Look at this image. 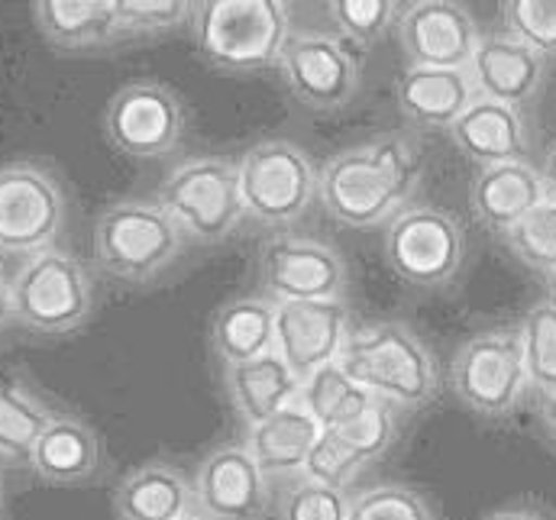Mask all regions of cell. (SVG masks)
Here are the masks:
<instances>
[{"instance_id": "23", "label": "cell", "mask_w": 556, "mask_h": 520, "mask_svg": "<svg viewBox=\"0 0 556 520\" xmlns=\"http://www.w3.org/2000/svg\"><path fill=\"white\" fill-rule=\"evenodd\" d=\"M117 520H181L198 511L191 479L172 462H142L114 492Z\"/></svg>"}, {"instance_id": "37", "label": "cell", "mask_w": 556, "mask_h": 520, "mask_svg": "<svg viewBox=\"0 0 556 520\" xmlns=\"http://www.w3.org/2000/svg\"><path fill=\"white\" fill-rule=\"evenodd\" d=\"M485 520H551L544 511L538 508H528V505H515V508H502L495 515H489Z\"/></svg>"}, {"instance_id": "42", "label": "cell", "mask_w": 556, "mask_h": 520, "mask_svg": "<svg viewBox=\"0 0 556 520\" xmlns=\"http://www.w3.org/2000/svg\"><path fill=\"white\" fill-rule=\"evenodd\" d=\"M181 520H207V518H204V515H198V511H194V515H188V518H181Z\"/></svg>"}, {"instance_id": "12", "label": "cell", "mask_w": 556, "mask_h": 520, "mask_svg": "<svg viewBox=\"0 0 556 520\" xmlns=\"http://www.w3.org/2000/svg\"><path fill=\"white\" fill-rule=\"evenodd\" d=\"M260 281L269 301H337L346 291L343 256L301 233H276L260 250Z\"/></svg>"}, {"instance_id": "36", "label": "cell", "mask_w": 556, "mask_h": 520, "mask_svg": "<svg viewBox=\"0 0 556 520\" xmlns=\"http://www.w3.org/2000/svg\"><path fill=\"white\" fill-rule=\"evenodd\" d=\"M350 495L317 485L311 479H298L278 498V520H346Z\"/></svg>"}, {"instance_id": "31", "label": "cell", "mask_w": 556, "mask_h": 520, "mask_svg": "<svg viewBox=\"0 0 556 520\" xmlns=\"http://www.w3.org/2000/svg\"><path fill=\"white\" fill-rule=\"evenodd\" d=\"M505 246L525 268L551 278L556 271V198L534 207L508 237Z\"/></svg>"}, {"instance_id": "16", "label": "cell", "mask_w": 556, "mask_h": 520, "mask_svg": "<svg viewBox=\"0 0 556 520\" xmlns=\"http://www.w3.org/2000/svg\"><path fill=\"white\" fill-rule=\"evenodd\" d=\"M191 485L198 515L207 520H260L269 505V482L243 443L211 449Z\"/></svg>"}, {"instance_id": "35", "label": "cell", "mask_w": 556, "mask_h": 520, "mask_svg": "<svg viewBox=\"0 0 556 520\" xmlns=\"http://www.w3.org/2000/svg\"><path fill=\"white\" fill-rule=\"evenodd\" d=\"M502 20L505 33L544 59L556 55V0H508L502 3Z\"/></svg>"}, {"instance_id": "26", "label": "cell", "mask_w": 556, "mask_h": 520, "mask_svg": "<svg viewBox=\"0 0 556 520\" xmlns=\"http://www.w3.org/2000/svg\"><path fill=\"white\" fill-rule=\"evenodd\" d=\"M211 346L224 366L276 353V301L237 297L214 314Z\"/></svg>"}, {"instance_id": "43", "label": "cell", "mask_w": 556, "mask_h": 520, "mask_svg": "<svg viewBox=\"0 0 556 520\" xmlns=\"http://www.w3.org/2000/svg\"><path fill=\"white\" fill-rule=\"evenodd\" d=\"M0 511H3V489H0Z\"/></svg>"}, {"instance_id": "4", "label": "cell", "mask_w": 556, "mask_h": 520, "mask_svg": "<svg viewBox=\"0 0 556 520\" xmlns=\"http://www.w3.org/2000/svg\"><path fill=\"white\" fill-rule=\"evenodd\" d=\"M159 207L181 227L188 243L217 246L243 224L237 158L194 155L178 162L159 185Z\"/></svg>"}, {"instance_id": "29", "label": "cell", "mask_w": 556, "mask_h": 520, "mask_svg": "<svg viewBox=\"0 0 556 520\" xmlns=\"http://www.w3.org/2000/svg\"><path fill=\"white\" fill-rule=\"evenodd\" d=\"M521 337V353H525V369L531 391L544 397L556 394V304L538 301L518 324Z\"/></svg>"}, {"instance_id": "40", "label": "cell", "mask_w": 556, "mask_h": 520, "mask_svg": "<svg viewBox=\"0 0 556 520\" xmlns=\"http://www.w3.org/2000/svg\"><path fill=\"white\" fill-rule=\"evenodd\" d=\"M541 427H544L547 440L556 446V394L541 401Z\"/></svg>"}, {"instance_id": "10", "label": "cell", "mask_w": 556, "mask_h": 520, "mask_svg": "<svg viewBox=\"0 0 556 520\" xmlns=\"http://www.w3.org/2000/svg\"><path fill=\"white\" fill-rule=\"evenodd\" d=\"M386 262L412 288H443L466 262L463 224L433 204H412L386 227Z\"/></svg>"}, {"instance_id": "13", "label": "cell", "mask_w": 556, "mask_h": 520, "mask_svg": "<svg viewBox=\"0 0 556 520\" xmlns=\"http://www.w3.org/2000/svg\"><path fill=\"white\" fill-rule=\"evenodd\" d=\"M104 132L134 158L168 155L185 132L181 101L159 81H130L111 98L104 111Z\"/></svg>"}, {"instance_id": "15", "label": "cell", "mask_w": 556, "mask_h": 520, "mask_svg": "<svg viewBox=\"0 0 556 520\" xmlns=\"http://www.w3.org/2000/svg\"><path fill=\"white\" fill-rule=\"evenodd\" d=\"M350 333L353 320L343 297L276 304V353L301 382L340 363Z\"/></svg>"}, {"instance_id": "11", "label": "cell", "mask_w": 556, "mask_h": 520, "mask_svg": "<svg viewBox=\"0 0 556 520\" xmlns=\"http://www.w3.org/2000/svg\"><path fill=\"white\" fill-rule=\"evenodd\" d=\"M278 72L291 98L320 114L350 104L363 81V65L356 52L343 39L320 29L291 33L281 49Z\"/></svg>"}, {"instance_id": "18", "label": "cell", "mask_w": 556, "mask_h": 520, "mask_svg": "<svg viewBox=\"0 0 556 520\" xmlns=\"http://www.w3.org/2000/svg\"><path fill=\"white\" fill-rule=\"evenodd\" d=\"M544 201H547V188L541 168L531 162H505V165L479 168L469 185L472 217L502 240Z\"/></svg>"}, {"instance_id": "5", "label": "cell", "mask_w": 556, "mask_h": 520, "mask_svg": "<svg viewBox=\"0 0 556 520\" xmlns=\"http://www.w3.org/2000/svg\"><path fill=\"white\" fill-rule=\"evenodd\" d=\"M181 227L159 201H117L94 224V262L111 278L146 284L168 271L185 253Z\"/></svg>"}, {"instance_id": "14", "label": "cell", "mask_w": 556, "mask_h": 520, "mask_svg": "<svg viewBox=\"0 0 556 520\" xmlns=\"http://www.w3.org/2000/svg\"><path fill=\"white\" fill-rule=\"evenodd\" d=\"M395 29L412 68H469L482 39L476 16L453 0L405 3Z\"/></svg>"}, {"instance_id": "24", "label": "cell", "mask_w": 556, "mask_h": 520, "mask_svg": "<svg viewBox=\"0 0 556 520\" xmlns=\"http://www.w3.org/2000/svg\"><path fill=\"white\" fill-rule=\"evenodd\" d=\"M224 389L247 427L269 420L273 414L298 404L301 379L285 366L278 353H266L250 363L224 366Z\"/></svg>"}, {"instance_id": "7", "label": "cell", "mask_w": 556, "mask_h": 520, "mask_svg": "<svg viewBox=\"0 0 556 520\" xmlns=\"http://www.w3.org/2000/svg\"><path fill=\"white\" fill-rule=\"evenodd\" d=\"M450 389L482 420L511 417L531 391L518 327L472 333L450 363Z\"/></svg>"}, {"instance_id": "22", "label": "cell", "mask_w": 556, "mask_h": 520, "mask_svg": "<svg viewBox=\"0 0 556 520\" xmlns=\"http://www.w3.org/2000/svg\"><path fill=\"white\" fill-rule=\"evenodd\" d=\"M33 16L49 46L62 52H91L124 42L114 0H39Z\"/></svg>"}, {"instance_id": "34", "label": "cell", "mask_w": 556, "mask_h": 520, "mask_svg": "<svg viewBox=\"0 0 556 520\" xmlns=\"http://www.w3.org/2000/svg\"><path fill=\"white\" fill-rule=\"evenodd\" d=\"M114 10L127 39H146V36H168L181 29L191 20L194 3L188 0H114Z\"/></svg>"}, {"instance_id": "38", "label": "cell", "mask_w": 556, "mask_h": 520, "mask_svg": "<svg viewBox=\"0 0 556 520\" xmlns=\"http://www.w3.org/2000/svg\"><path fill=\"white\" fill-rule=\"evenodd\" d=\"M541 178H544L547 198H556V139H554V145L547 149V155H544V165H541Z\"/></svg>"}, {"instance_id": "39", "label": "cell", "mask_w": 556, "mask_h": 520, "mask_svg": "<svg viewBox=\"0 0 556 520\" xmlns=\"http://www.w3.org/2000/svg\"><path fill=\"white\" fill-rule=\"evenodd\" d=\"M13 324V294H10V281L0 271V330H7Z\"/></svg>"}, {"instance_id": "25", "label": "cell", "mask_w": 556, "mask_h": 520, "mask_svg": "<svg viewBox=\"0 0 556 520\" xmlns=\"http://www.w3.org/2000/svg\"><path fill=\"white\" fill-rule=\"evenodd\" d=\"M317 436H320V423L301 404H291L273 414L269 420L250 427L243 446L269 482V479L301 475Z\"/></svg>"}, {"instance_id": "19", "label": "cell", "mask_w": 556, "mask_h": 520, "mask_svg": "<svg viewBox=\"0 0 556 520\" xmlns=\"http://www.w3.org/2000/svg\"><path fill=\"white\" fill-rule=\"evenodd\" d=\"M395 101L408 127L446 130L469 111L476 88L466 68H405L395 85Z\"/></svg>"}, {"instance_id": "27", "label": "cell", "mask_w": 556, "mask_h": 520, "mask_svg": "<svg viewBox=\"0 0 556 520\" xmlns=\"http://www.w3.org/2000/svg\"><path fill=\"white\" fill-rule=\"evenodd\" d=\"M55 410H49L13 372L0 369V462L29 466V453Z\"/></svg>"}, {"instance_id": "32", "label": "cell", "mask_w": 556, "mask_h": 520, "mask_svg": "<svg viewBox=\"0 0 556 520\" xmlns=\"http://www.w3.org/2000/svg\"><path fill=\"white\" fill-rule=\"evenodd\" d=\"M402 7L405 3L395 0H333L327 3V13L340 29L343 42L363 49V46H376L399 23Z\"/></svg>"}, {"instance_id": "21", "label": "cell", "mask_w": 556, "mask_h": 520, "mask_svg": "<svg viewBox=\"0 0 556 520\" xmlns=\"http://www.w3.org/2000/svg\"><path fill=\"white\" fill-rule=\"evenodd\" d=\"M450 139L479 168L528 162L531 152V130L525 124V114L482 98H476L469 111L450 127Z\"/></svg>"}, {"instance_id": "6", "label": "cell", "mask_w": 556, "mask_h": 520, "mask_svg": "<svg viewBox=\"0 0 556 520\" xmlns=\"http://www.w3.org/2000/svg\"><path fill=\"white\" fill-rule=\"evenodd\" d=\"M13 324L39 337H62L85 327L94 314V284L85 262L65 250L23 259L10 278Z\"/></svg>"}, {"instance_id": "3", "label": "cell", "mask_w": 556, "mask_h": 520, "mask_svg": "<svg viewBox=\"0 0 556 520\" xmlns=\"http://www.w3.org/2000/svg\"><path fill=\"white\" fill-rule=\"evenodd\" d=\"M191 26L204 62L230 75L276 68L291 36L288 3L278 0H201Z\"/></svg>"}, {"instance_id": "1", "label": "cell", "mask_w": 556, "mask_h": 520, "mask_svg": "<svg viewBox=\"0 0 556 520\" xmlns=\"http://www.w3.org/2000/svg\"><path fill=\"white\" fill-rule=\"evenodd\" d=\"M424 168V149L412 132H379L324 162L317 198L327 217L350 230L389 227L405 207H412Z\"/></svg>"}, {"instance_id": "41", "label": "cell", "mask_w": 556, "mask_h": 520, "mask_svg": "<svg viewBox=\"0 0 556 520\" xmlns=\"http://www.w3.org/2000/svg\"><path fill=\"white\" fill-rule=\"evenodd\" d=\"M547 291H551V301L556 304V271L551 275V278H547Z\"/></svg>"}, {"instance_id": "33", "label": "cell", "mask_w": 556, "mask_h": 520, "mask_svg": "<svg viewBox=\"0 0 556 520\" xmlns=\"http://www.w3.org/2000/svg\"><path fill=\"white\" fill-rule=\"evenodd\" d=\"M346 520H437V515L420 492L399 482H386L350 495Z\"/></svg>"}, {"instance_id": "30", "label": "cell", "mask_w": 556, "mask_h": 520, "mask_svg": "<svg viewBox=\"0 0 556 520\" xmlns=\"http://www.w3.org/2000/svg\"><path fill=\"white\" fill-rule=\"evenodd\" d=\"M330 433L369 469L376 459H382L395 446V440H399V410L376 397L359 417H353L343 427H333Z\"/></svg>"}, {"instance_id": "28", "label": "cell", "mask_w": 556, "mask_h": 520, "mask_svg": "<svg viewBox=\"0 0 556 520\" xmlns=\"http://www.w3.org/2000/svg\"><path fill=\"white\" fill-rule=\"evenodd\" d=\"M376 397L366 389H359L343 369L340 363L317 369L311 379L301 382L298 404L320 423V430H333L350 423L353 417H359Z\"/></svg>"}, {"instance_id": "9", "label": "cell", "mask_w": 556, "mask_h": 520, "mask_svg": "<svg viewBox=\"0 0 556 520\" xmlns=\"http://www.w3.org/2000/svg\"><path fill=\"white\" fill-rule=\"evenodd\" d=\"M65 217L68 201L49 168L36 162L0 168V256L33 259L55 250Z\"/></svg>"}, {"instance_id": "2", "label": "cell", "mask_w": 556, "mask_h": 520, "mask_svg": "<svg viewBox=\"0 0 556 520\" xmlns=\"http://www.w3.org/2000/svg\"><path fill=\"white\" fill-rule=\"evenodd\" d=\"M340 369L395 410L427 407L440 394V369L427 343L402 320L369 324L350 333Z\"/></svg>"}, {"instance_id": "20", "label": "cell", "mask_w": 556, "mask_h": 520, "mask_svg": "<svg viewBox=\"0 0 556 520\" xmlns=\"http://www.w3.org/2000/svg\"><path fill=\"white\" fill-rule=\"evenodd\" d=\"M104 446L98 433L72 414H55L29 453V469L46 485H85L101 475Z\"/></svg>"}, {"instance_id": "8", "label": "cell", "mask_w": 556, "mask_h": 520, "mask_svg": "<svg viewBox=\"0 0 556 520\" xmlns=\"http://www.w3.org/2000/svg\"><path fill=\"white\" fill-rule=\"evenodd\" d=\"M243 211L260 227L281 230L298 224L317 201L311 155L291 139H263L237 158Z\"/></svg>"}, {"instance_id": "17", "label": "cell", "mask_w": 556, "mask_h": 520, "mask_svg": "<svg viewBox=\"0 0 556 520\" xmlns=\"http://www.w3.org/2000/svg\"><path fill=\"white\" fill-rule=\"evenodd\" d=\"M466 72L472 78L476 98L525 111L544 91L547 59L531 46H525L521 39H515L511 33L495 29V33H482Z\"/></svg>"}]
</instances>
